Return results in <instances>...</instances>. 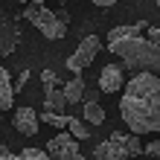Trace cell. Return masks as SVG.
Instances as JSON below:
<instances>
[{
  "instance_id": "6da1fadb",
  "label": "cell",
  "mask_w": 160,
  "mask_h": 160,
  "mask_svg": "<svg viewBox=\"0 0 160 160\" xmlns=\"http://www.w3.org/2000/svg\"><path fill=\"white\" fill-rule=\"evenodd\" d=\"M108 50L122 61V67L134 73L160 70V29L140 21L134 26H117L108 32Z\"/></svg>"
},
{
  "instance_id": "7a4b0ae2",
  "label": "cell",
  "mask_w": 160,
  "mask_h": 160,
  "mask_svg": "<svg viewBox=\"0 0 160 160\" xmlns=\"http://www.w3.org/2000/svg\"><path fill=\"white\" fill-rule=\"evenodd\" d=\"M119 114L131 134H157L160 131V79L154 73L134 76L119 99Z\"/></svg>"
},
{
  "instance_id": "3957f363",
  "label": "cell",
  "mask_w": 160,
  "mask_h": 160,
  "mask_svg": "<svg viewBox=\"0 0 160 160\" xmlns=\"http://www.w3.org/2000/svg\"><path fill=\"white\" fill-rule=\"evenodd\" d=\"M23 18L50 41H58V38L67 35V18L52 12V9H47V6H41V3H29L23 9Z\"/></svg>"
},
{
  "instance_id": "277c9868",
  "label": "cell",
  "mask_w": 160,
  "mask_h": 160,
  "mask_svg": "<svg viewBox=\"0 0 160 160\" xmlns=\"http://www.w3.org/2000/svg\"><path fill=\"white\" fill-rule=\"evenodd\" d=\"M140 152H143V143H140L137 134H119V131H114L108 140H102L93 148V157L96 160H128Z\"/></svg>"
},
{
  "instance_id": "5b68a950",
  "label": "cell",
  "mask_w": 160,
  "mask_h": 160,
  "mask_svg": "<svg viewBox=\"0 0 160 160\" xmlns=\"http://www.w3.org/2000/svg\"><path fill=\"white\" fill-rule=\"evenodd\" d=\"M47 157H50V160H84L82 148H79V140L70 137L67 131L55 134L50 143H47Z\"/></svg>"
},
{
  "instance_id": "8992f818",
  "label": "cell",
  "mask_w": 160,
  "mask_h": 160,
  "mask_svg": "<svg viewBox=\"0 0 160 160\" xmlns=\"http://www.w3.org/2000/svg\"><path fill=\"white\" fill-rule=\"evenodd\" d=\"M99 50H102V41L96 38V35H88V38H82L79 41V47H76V52L73 55H67V70L70 73H82L88 64L99 55Z\"/></svg>"
},
{
  "instance_id": "52a82bcc",
  "label": "cell",
  "mask_w": 160,
  "mask_h": 160,
  "mask_svg": "<svg viewBox=\"0 0 160 160\" xmlns=\"http://www.w3.org/2000/svg\"><path fill=\"white\" fill-rule=\"evenodd\" d=\"M15 47H18V23H15V18L0 6V58L12 55Z\"/></svg>"
},
{
  "instance_id": "ba28073f",
  "label": "cell",
  "mask_w": 160,
  "mask_h": 160,
  "mask_svg": "<svg viewBox=\"0 0 160 160\" xmlns=\"http://www.w3.org/2000/svg\"><path fill=\"white\" fill-rule=\"evenodd\" d=\"M15 131L23 137H35L38 134V111L35 108H18L15 111Z\"/></svg>"
},
{
  "instance_id": "9c48e42d",
  "label": "cell",
  "mask_w": 160,
  "mask_h": 160,
  "mask_svg": "<svg viewBox=\"0 0 160 160\" xmlns=\"http://www.w3.org/2000/svg\"><path fill=\"white\" fill-rule=\"evenodd\" d=\"M122 67L119 64H108L105 70H102V76H99V90H105V93H117L122 88Z\"/></svg>"
},
{
  "instance_id": "30bf717a",
  "label": "cell",
  "mask_w": 160,
  "mask_h": 160,
  "mask_svg": "<svg viewBox=\"0 0 160 160\" xmlns=\"http://www.w3.org/2000/svg\"><path fill=\"white\" fill-rule=\"evenodd\" d=\"M15 105V90H12V79H9V70L0 67V114L3 111H12Z\"/></svg>"
},
{
  "instance_id": "8fae6325",
  "label": "cell",
  "mask_w": 160,
  "mask_h": 160,
  "mask_svg": "<svg viewBox=\"0 0 160 160\" xmlns=\"http://www.w3.org/2000/svg\"><path fill=\"white\" fill-rule=\"evenodd\" d=\"M67 108V99H64V90L55 84V88H47L44 93V111H50V114H61V111Z\"/></svg>"
},
{
  "instance_id": "7c38bea8",
  "label": "cell",
  "mask_w": 160,
  "mask_h": 160,
  "mask_svg": "<svg viewBox=\"0 0 160 160\" xmlns=\"http://www.w3.org/2000/svg\"><path fill=\"white\" fill-rule=\"evenodd\" d=\"M61 90H64V99H67V105H76V102H82V96H84V82H82L79 76H73Z\"/></svg>"
},
{
  "instance_id": "4fadbf2b",
  "label": "cell",
  "mask_w": 160,
  "mask_h": 160,
  "mask_svg": "<svg viewBox=\"0 0 160 160\" xmlns=\"http://www.w3.org/2000/svg\"><path fill=\"white\" fill-rule=\"evenodd\" d=\"M84 122H90V125H102L105 122V111H102L99 102H84Z\"/></svg>"
},
{
  "instance_id": "5bb4252c",
  "label": "cell",
  "mask_w": 160,
  "mask_h": 160,
  "mask_svg": "<svg viewBox=\"0 0 160 160\" xmlns=\"http://www.w3.org/2000/svg\"><path fill=\"white\" fill-rule=\"evenodd\" d=\"M64 131H67L70 137H76V140H84V137L90 134V128L84 125L79 117H67V128H64Z\"/></svg>"
},
{
  "instance_id": "9a60e30c",
  "label": "cell",
  "mask_w": 160,
  "mask_h": 160,
  "mask_svg": "<svg viewBox=\"0 0 160 160\" xmlns=\"http://www.w3.org/2000/svg\"><path fill=\"white\" fill-rule=\"evenodd\" d=\"M0 160H50V157H47V152H41V148H23L21 154H12V152H9V154H3Z\"/></svg>"
},
{
  "instance_id": "2e32d148",
  "label": "cell",
  "mask_w": 160,
  "mask_h": 160,
  "mask_svg": "<svg viewBox=\"0 0 160 160\" xmlns=\"http://www.w3.org/2000/svg\"><path fill=\"white\" fill-rule=\"evenodd\" d=\"M38 119H44L47 125H52V128H67V117H61V114H50V111H44V117H38Z\"/></svg>"
},
{
  "instance_id": "e0dca14e",
  "label": "cell",
  "mask_w": 160,
  "mask_h": 160,
  "mask_svg": "<svg viewBox=\"0 0 160 160\" xmlns=\"http://www.w3.org/2000/svg\"><path fill=\"white\" fill-rule=\"evenodd\" d=\"M41 82H44V88H55V84H58V79H55L52 70H44L41 73Z\"/></svg>"
},
{
  "instance_id": "ac0fdd59",
  "label": "cell",
  "mask_w": 160,
  "mask_h": 160,
  "mask_svg": "<svg viewBox=\"0 0 160 160\" xmlns=\"http://www.w3.org/2000/svg\"><path fill=\"white\" fill-rule=\"evenodd\" d=\"M143 152H146V154H152V157H160V143H146V146H143Z\"/></svg>"
},
{
  "instance_id": "d6986e66",
  "label": "cell",
  "mask_w": 160,
  "mask_h": 160,
  "mask_svg": "<svg viewBox=\"0 0 160 160\" xmlns=\"http://www.w3.org/2000/svg\"><path fill=\"white\" fill-rule=\"evenodd\" d=\"M26 76H29V73H26V70H23V73H21V76H18V79L12 82V90H21V88H23V84H26Z\"/></svg>"
},
{
  "instance_id": "ffe728a7",
  "label": "cell",
  "mask_w": 160,
  "mask_h": 160,
  "mask_svg": "<svg viewBox=\"0 0 160 160\" xmlns=\"http://www.w3.org/2000/svg\"><path fill=\"white\" fill-rule=\"evenodd\" d=\"M117 0H93V6H102V9H108V6H114Z\"/></svg>"
},
{
  "instance_id": "44dd1931",
  "label": "cell",
  "mask_w": 160,
  "mask_h": 160,
  "mask_svg": "<svg viewBox=\"0 0 160 160\" xmlns=\"http://www.w3.org/2000/svg\"><path fill=\"white\" fill-rule=\"evenodd\" d=\"M18 3H44V0H18Z\"/></svg>"
}]
</instances>
